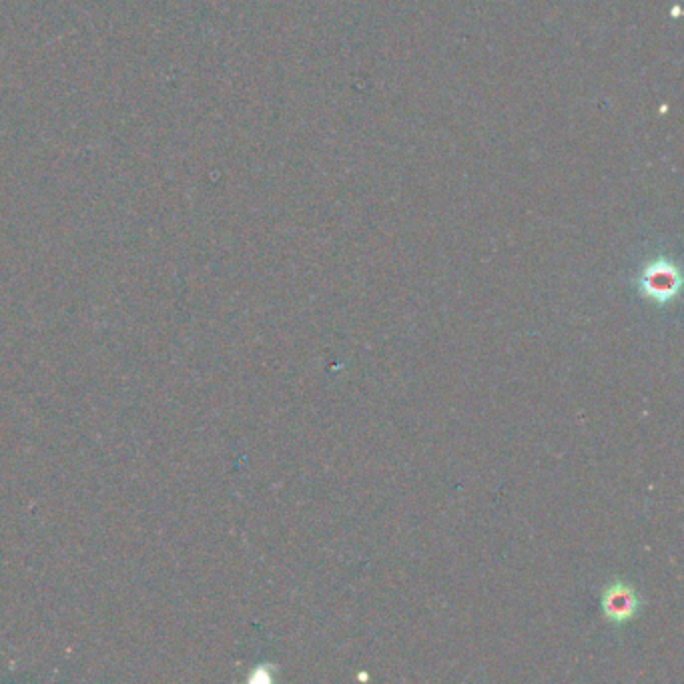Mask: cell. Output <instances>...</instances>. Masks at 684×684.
<instances>
[{
	"label": "cell",
	"mask_w": 684,
	"mask_h": 684,
	"mask_svg": "<svg viewBox=\"0 0 684 684\" xmlns=\"http://www.w3.org/2000/svg\"><path fill=\"white\" fill-rule=\"evenodd\" d=\"M640 608V598L636 590L620 580L606 586L602 594V612L614 624L628 622Z\"/></svg>",
	"instance_id": "obj_2"
},
{
	"label": "cell",
	"mask_w": 684,
	"mask_h": 684,
	"mask_svg": "<svg viewBox=\"0 0 684 684\" xmlns=\"http://www.w3.org/2000/svg\"><path fill=\"white\" fill-rule=\"evenodd\" d=\"M636 287H638L640 295L646 297L648 301L658 303V305H666L680 291V271L666 257L652 259L642 267V271L636 279Z\"/></svg>",
	"instance_id": "obj_1"
}]
</instances>
